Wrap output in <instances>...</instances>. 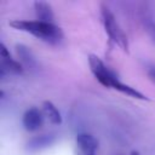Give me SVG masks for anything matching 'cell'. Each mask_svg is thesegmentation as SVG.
<instances>
[{
  "instance_id": "1",
  "label": "cell",
  "mask_w": 155,
  "mask_h": 155,
  "mask_svg": "<svg viewBox=\"0 0 155 155\" xmlns=\"http://www.w3.org/2000/svg\"><path fill=\"white\" fill-rule=\"evenodd\" d=\"M88 65H90V70L92 73V75L94 76V79L103 85L104 87L108 88H113L120 93H124L128 97L136 98V99H140V101H149V98L142 93L140 91H138L136 87H132L125 82H122L119 76L115 74V71H113L99 57H97L96 54H90L88 56Z\"/></svg>"
},
{
  "instance_id": "2",
  "label": "cell",
  "mask_w": 155,
  "mask_h": 155,
  "mask_svg": "<svg viewBox=\"0 0 155 155\" xmlns=\"http://www.w3.org/2000/svg\"><path fill=\"white\" fill-rule=\"evenodd\" d=\"M8 24L17 30L28 33L51 45H57L63 40V31L56 23H47L38 19H13Z\"/></svg>"
},
{
  "instance_id": "3",
  "label": "cell",
  "mask_w": 155,
  "mask_h": 155,
  "mask_svg": "<svg viewBox=\"0 0 155 155\" xmlns=\"http://www.w3.org/2000/svg\"><path fill=\"white\" fill-rule=\"evenodd\" d=\"M101 16H102V23L104 27L105 33L108 34L109 39L121 47L124 51H128V42H127V36L121 29L120 24L117 23L114 13L110 11V8L105 5L101 6Z\"/></svg>"
},
{
  "instance_id": "4",
  "label": "cell",
  "mask_w": 155,
  "mask_h": 155,
  "mask_svg": "<svg viewBox=\"0 0 155 155\" xmlns=\"http://www.w3.org/2000/svg\"><path fill=\"white\" fill-rule=\"evenodd\" d=\"M98 140L87 132L79 133L75 138V155H97Z\"/></svg>"
},
{
  "instance_id": "5",
  "label": "cell",
  "mask_w": 155,
  "mask_h": 155,
  "mask_svg": "<svg viewBox=\"0 0 155 155\" xmlns=\"http://www.w3.org/2000/svg\"><path fill=\"white\" fill-rule=\"evenodd\" d=\"M0 56H1V63H0V76L1 78H4L5 74H22L23 73V65L11 57L4 42L0 44Z\"/></svg>"
},
{
  "instance_id": "6",
  "label": "cell",
  "mask_w": 155,
  "mask_h": 155,
  "mask_svg": "<svg viewBox=\"0 0 155 155\" xmlns=\"http://www.w3.org/2000/svg\"><path fill=\"white\" fill-rule=\"evenodd\" d=\"M44 124V114L38 108H29L22 116V125L28 132L38 131Z\"/></svg>"
},
{
  "instance_id": "7",
  "label": "cell",
  "mask_w": 155,
  "mask_h": 155,
  "mask_svg": "<svg viewBox=\"0 0 155 155\" xmlns=\"http://www.w3.org/2000/svg\"><path fill=\"white\" fill-rule=\"evenodd\" d=\"M34 10L35 16L38 21L47 22V23H54V15L51 5L45 1H35L34 2Z\"/></svg>"
},
{
  "instance_id": "8",
  "label": "cell",
  "mask_w": 155,
  "mask_h": 155,
  "mask_svg": "<svg viewBox=\"0 0 155 155\" xmlns=\"http://www.w3.org/2000/svg\"><path fill=\"white\" fill-rule=\"evenodd\" d=\"M16 52L17 56L19 58V61L22 62V65H25L30 69H35L38 63H36V58L34 56V53L31 52V50L29 47H27L23 44H17L16 45Z\"/></svg>"
},
{
  "instance_id": "9",
  "label": "cell",
  "mask_w": 155,
  "mask_h": 155,
  "mask_svg": "<svg viewBox=\"0 0 155 155\" xmlns=\"http://www.w3.org/2000/svg\"><path fill=\"white\" fill-rule=\"evenodd\" d=\"M54 142V137L51 134H41L33 137L28 143H27V149L29 151H36L40 149H44L48 145H51Z\"/></svg>"
},
{
  "instance_id": "10",
  "label": "cell",
  "mask_w": 155,
  "mask_h": 155,
  "mask_svg": "<svg viewBox=\"0 0 155 155\" xmlns=\"http://www.w3.org/2000/svg\"><path fill=\"white\" fill-rule=\"evenodd\" d=\"M42 114H44V117H46L50 122L54 124V125H59L62 122V116H61V113L59 110L57 109V107L50 102V101H45L42 103Z\"/></svg>"
},
{
  "instance_id": "11",
  "label": "cell",
  "mask_w": 155,
  "mask_h": 155,
  "mask_svg": "<svg viewBox=\"0 0 155 155\" xmlns=\"http://www.w3.org/2000/svg\"><path fill=\"white\" fill-rule=\"evenodd\" d=\"M144 27H145V30L148 31L149 36L151 38V40L155 42V22L151 21L150 18H145L144 19Z\"/></svg>"
},
{
  "instance_id": "12",
  "label": "cell",
  "mask_w": 155,
  "mask_h": 155,
  "mask_svg": "<svg viewBox=\"0 0 155 155\" xmlns=\"http://www.w3.org/2000/svg\"><path fill=\"white\" fill-rule=\"evenodd\" d=\"M148 76H149V79L155 84V68H151V69L148 70Z\"/></svg>"
}]
</instances>
